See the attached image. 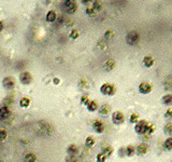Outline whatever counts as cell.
Masks as SVG:
<instances>
[{"instance_id":"cell-29","label":"cell","mask_w":172,"mask_h":162,"mask_svg":"<svg viewBox=\"0 0 172 162\" xmlns=\"http://www.w3.org/2000/svg\"><path fill=\"white\" fill-rule=\"evenodd\" d=\"M8 137V132L4 129H0V142H3Z\"/></svg>"},{"instance_id":"cell-15","label":"cell","mask_w":172,"mask_h":162,"mask_svg":"<svg viewBox=\"0 0 172 162\" xmlns=\"http://www.w3.org/2000/svg\"><path fill=\"white\" fill-rule=\"evenodd\" d=\"M136 147L134 145H128L125 147V156L127 157H132L136 154Z\"/></svg>"},{"instance_id":"cell-26","label":"cell","mask_w":172,"mask_h":162,"mask_svg":"<svg viewBox=\"0 0 172 162\" xmlns=\"http://www.w3.org/2000/svg\"><path fill=\"white\" fill-rule=\"evenodd\" d=\"M164 147H165V149L166 150H172V136L171 137H168V139L165 141V143H164Z\"/></svg>"},{"instance_id":"cell-19","label":"cell","mask_w":172,"mask_h":162,"mask_svg":"<svg viewBox=\"0 0 172 162\" xmlns=\"http://www.w3.org/2000/svg\"><path fill=\"white\" fill-rule=\"evenodd\" d=\"M19 106L22 108H28L30 106V100L28 97H22L19 100Z\"/></svg>"},{"instance_id":"cell-33","label":"cell","mask_w":172,"mask_h":162,"mask_svg":"<svg viewBox=\"0 0 172 162\" xmlns=\"http://www.w3.org/2000/svg\"><path fill=\"white\" fill-rule=\"evenodd\" d=\"M104 37H106V39H109V40H110V39H113V37H114V32H113L112 30H106Z\"/></svg>"},{"instance_id":"cell-41","label":"cell","mask_w":172,"mask_h":162,"mask_svg":"<svg viewBox=\"0 0 172 162\" xmlns=\"http://www.w3.org/2000/svg\"><path fill=\"white\" fill-rule=\"evenodd\" d=\"M0 162H1V159H0Z\"/></svg>"},{"instance_id":"cell-39","label":"cell","mask_w":172,"mask_h":162,"mask_svg":"<svg viewBox=\"0 0 172 162\" xmlns=\"http://www.w3.org/2000/svg\"><path fill=\"white\" fill-rule=\"evenodd\" d=\"M67 23H68V24H67V25H68V26H70V25H73V19H69V21L67 22Z\"/></svg>"},{"instance_id":"cell-42","label":"cell","mask_w":172,"mask_h":162,"mask_svg":"<svg viewBox=\"0 0 172 162\" xmlns=\"http://www.w3.org/2000/svg\"><path fill=\"white\" fill-rule=\"evenodd\" d=\"M171 162H172V161H171Z\"/></svg>"},{"instance_id":"cell-10","label":"cell","mask_w":172,"mask_h":162,"mask_svg":"<svg viewBox=\"0 0 172 162\" xmlns=\"http://www.w3.org/2000/svg\"><path fill=\"white\" fill-rule=\"evenodd\" d=\"M11 116V110L6 105L0 106V120H6Z\"/></svg>"},{"instance_id":"cell-11","label":"cell","mask_w":172,"mask_h":162,"mask_svg":"<svg viewBox=\"0 0 172 162\" xmlns=\"http://www.w3.org/2000/svg\"><path fill=\"white\" fill-rule=\"evenodd\" d=\"M149 150H150L149 145H147V144H145V143L140 144V145H139L138 147L136 148L137 154L140 155V156H144V155H146L147 152H149Z\"/></svg>"},{"instance_id":"cell-4","label":"cell","mask_w":172,"mask_h":162,"mask_svg":"<svg viewBox=\"0 0 172 162\" xmlns=\"http://www.w3.org/2000/svg\"><path fill=\"white\" fill-rule=\"evenodd\" d=\"M111 119H112V122L114 126H121V124H123L125 122V116H124V113L122 111L116 110L112 113Z\"/></svg>"},{"instance_id":"cell-27","label":"cell","mask_w":172,"mask_h":162,"mask_svg":"<svg viewBox=\"0 0 172 162\" xmlns=\"http://www.w3.org/2000/svg\"><path fill=\"white\" fill-rule=\"evenodd\" d=\"M106 159H108V157H106L102 151L99 152V154L97 155V157H96V160H97V162H106Z\"/></svg>"},{"instance_id":"cell-7","label":"cell","mask_w":172,"mask_h":162,"mask_svg":"<svg viewBox=\"0 0 172 162\" xmlns=\"http://www.w3.org/2000/svg\"><path fill=\"white\" fill-rule=\"evenodd\" d=\"M2 85H3L4 89L8 90V91H10V90H13V89H14V87H15L14 78L10 77V76H8V77L3 78V80H2Z\"/></svg>"},{"instance_id":"cell-23","label":"cell","mask_w":172,"mask_h":162,"mask_svg":"<svg viewBox=\"0 0 172 162\" xmlns=\"http://www.w3.org/2000/svg\"><path fill=\"white\" fill-rule=\"evenodd\" d=\"M102 152H103V154L109 158V157H111L113 155V152H114V149H113L111 146H106V147L102 149Z\"/></svg>"},{"instance_id":"cell-8","label":"cell","mask_w":172,"mask_h":162,"mask_svg":"<svg viewBox=\"0 0 172 162\" xmlns=\"http://www.w3.org/2000/svg\"><path fill=\"white\" fill-rule=\"evenodd\" d=\"M152 90H153V85H152L150 82H146V81H143V82H141L140 85H139V91H140V93H142V94L151 93Z\"/></svg>"},{"instance_id":"cell-12","label":"cell","mask_w":172,"mask_h":162,"mask_svg":"<svg viewBox=\"0 0 172 162\" xmlns=\"http://www.w3.org/2000/svg\"><path fill=\"white\" fill-rule=\"evenodd\" d=\"M86 108L89 113H95L99 109V105L96 100H89V103L86 105Z\"/></svg>"},{"instance_id":"cell-6","label":"cell","mask_w":172,"mask_h":162,"mask_svg":"<svg viewBox=\"0 0 172 162\" xmlns=\"http://www.w3.org/2000/svg\"><path fill=\"white\" fill-rule=\"evenodd\" d=\"M19 82L23 85H29L32 82V76L29 71H23L19 74Z\"/></svg>"},{"instance_id":"cell-22","label":"cell","mask_w":172,"mask_h":162,"mask_svg":"<svg viewBox=\"0 0 172 162\" xmlns=\"http://www.w3.org/2000/svg\"><path fill=\"white\" fill-rule=\"evenodd\" d=\"M95 143H96V141L93 136H87L86 137V139H85V146L86 147L91 148L94 145H95Z\"/></svg>"},{"instance_id":"cell-38","label":"cell","mask_w":172,"mask_h":162,"mask_svg":"<svg viewBox=\"0 0 172 162\" xmlns=\"http://www.w3.org/2000/svg\"><path fill=\"white\" fill-rule=\"evenodd\" d=\"M4 25H3V22L0 21V32H2V29H3Z\"/></svg>"},{"instance_id":"cell-2","label":"cell","mask_w":172,"mask_h":162,"mask_svg":"<svg viewBox=\"0 0 172 162\" xmlns=\"http://www.w3.org/2000/svg\"><path fill=\"white\" fill-rule=\"evenodd\" d=\"M140 40V35L137 30H131L126 36V42L129 45H136Z\"/></svg>"},{"instance_id":"cell-3","label":"cell","mask_w":172,"mask_h":162,"mask_svg":"<svg viewBox=\"0 0 172 162\" xmlns=\"http://www.w3.org/2000/svg\"><path fill=\"white\" fill-rule=\"evenodd\" d=\"M147 124H149V122H147L146 120H143V119L139 120V121L134 124V131H136L137 134L144 135L145 131H146V128H147Z\"/></svg>"},{"instance_id":"cell-21","label":"cell","mask_w":172,"mask_h":162,"mask_svg":"<svg viewBox=\"0 0 172 162\" xmlns=\"http://www.w3.org/2000/svg\"><path fill=\"white\" fill-rule=\"evenodd\" d=\"M25 162H36L37 161V156L34 152H28L25 155Z\"/></svg>"},{"instance_id":"cell-36","label":"cell","mask_w":172,"mask_h":162,"mask_svg":"<svg viewBox=\"0 0 172 162\" xmlns=\"http://www.w3.org/2000/svg\"><path fill=\"white\" fill-rule=\"evenodd\" d=\"M86 83H87L86 79H82L81 81H80V87H86Z\"/></svg>"},{"instance_id":"cell-25","label":"cell","mask_w":172,"mask_h":162,"mask_svg":"<svg viewBox=\"0 0 172 162\" xmlns=\"http://www.w3.org/2000/svg\"><path fill=\"white\" fill-rule=\"evenodd\" d=\"M56 19V12L55 11H49L46 14V21L47 22H54Z\"/></svg>"},{"instance_id":"cell-30","label":"cell","mask_w":172,"mask_h":162,"mask_svg":"<svg viewBox=\"0 0 172 162\" xmlns=\"http://www.w3.org/2000/svg\"><path fill=\"white\" fill-rule=\"evenodd\" d=\"M79 36H80V32H79V30H78V29H73V30H71L70 35H69V37H70L71 39H77Z\"/></svg>"},{"instance_id":"cell-34","label":"cell","mask_w":172,"mask_h":162,"mask_svg":"<svg viewBox=\"0 0 172 162\" xmlns=\"http://www.w3.org/2000/svg\"><path fill=\"white\" fill-rule=\"evenodd\" d=\"M93 6H94V8H95L97 11H99L100 9L102 8V3H101L100 1H98V0H97V1H95V2L93 3Z\"/></svg>"},{"instance_id":"cell-17","label":"cell","mask_w":172,"mask_h":162,"mask_svg":"<svg viewBox=\"0 0 172 162\" xmlns=\"http://www.w3.org/2000/svg\"><path fill=\"white\" fill-rule=\"evenodd\" d=\"M143 65L145 67H152L154 65V58L152 55H146L143 58Z\"/></svg>"},{"instance_id":"cell-31","label":"cell","mask_w":172,"mask_h":162,"mask_svg":"<svg viewBox=\"0 0 172 162\" xmlns=\"http://www.w3.org/2000/svg\"><path fill=\"white\" fill-rule=\"evenodd\" d=\"M97 12H98V11L96 10V9L94 8L93 6H88V8L86 9V13H87L88 15H95Z\"/></svg>"},{"instance_id":"cell-13","label":"cell","mask_w":172,"mask_h":162,"mask_svg":"<svg viewBox=\"0 0 172 162\" xmlns=\"http://www.w3.org/2000/svg\"><path fill=\"white\" fill-rule=\"evenodd\" d=\"M98 111H99L100 115L102 116H106L109 115V113H111V106H109L108 104H103L102 106L99 107V109H98Z\"/></svg>"},{"instance_id":"cell-24","label":"cell","mask_w":172,"mask_h":162,"mask_svg":"<svg viewBox=\"0 0 172 162\" xmlns=\"http://www.w3.org/2000/svg\"><path fill=\"white\" fill-rule=\"evenodd\" d=\"M140 120V117H139V115L137 113H132L131 115H130V117H129V122L130 123H132V124H136L137 122Z\"/></svg>"},{"instance_id":"cell-40","label":"cell","mask_w":172,"mask_h":162,"mask_svg":"<svg viewBox=\"0 0 172 162\" xmlns=\"http://www.w3.org/2000/svg\"><path fill=\"white\" fill-rule=\"evenodd\" d=\"M89 1H90V0H82V2H83V3H85V4L88 3Z\"/></svg>"},{"instance_id":"cell-20","label":"cell","mask_w":172,"mask_h":162,"mask_svg":"<svg viewBox=\"0 0 172 162\" xmlns=\"http://www.w3.org/2000/svg\"><path fill=\"white\" fill-rule=\"evenodd\" d=\"M155 130H156L155 124L150 123V122H149V124H147V128H146V131H145V134L144 135H145V136H150V135H152L154 132H155Z\"/></svg>"},{"instance_id":"cell-1","label":"cell","mask_w":172,"mask_h":162,"mask_svg":"<svg viewBox=\"0 0 172 162\" xmlns=\"http://www.w3.org/2000/svg\"><path fill=\"white\" fill-rule=\"evenodd\" d=\"M116 87H115L113 83H109L106 82L100 87V93L102 95H106V96H113L115 95L116 93Z\"/></svg>"},{"instance_id":"cell-14","label":"cell","mask_w":172,"mask_h":162,"mask_svg":"<svg viewBox=\"0 0 172 162\" xmlns=\"http://www.w3.org/2000/svg\"><path fill=\"white\" fill-rule=\"evenodd\" d=\"M78 152H79V148L74 144H71V145H69L67 147V154L70 155V156H75Z\"/></svg>"},{"instance_id":"cell-35","label":"cell","mask_w":172,"mask_h":162,"mask_svg":"<svg viewBox=\"0 0 172 162\" xmlns=\"http://www.w3.org/2000/svg\"><path fill=\"white\" fill-rule=\"evenodd\" d=\"M165 117L169 118V119H172V108H169L168 110L166 111V113H165Z\"/></svg>"},{"instance_id":"cell-18","label":"cell","mask_w":172,"mask_h":162,"mask_svg":"<svg viewBox=\"0 0 172 162\" xmlns=\"http://www.w3.org/2000/svg\"><path fill=\"white\" fill-rule=\"evenodd\" d=\"M162 103L166 106H171L172 105V94L168 93L162 97Z\"/></svg>"},{"instance_id":"cell-9","label":"cell","mask_w":172,"mask_h":162,"mask_svg":"<svg viewBox=\"0 0 172 162\" xmlns=\"http://www.w3.org/2000/svg\"><path fill=\"white\" fill-rule=\"evenodd\" d=\"M65 9L68 13H74L77 11V1L75 0H65Z\"/></svg>"},{"instance_id":"cell-32","label":"cell","mask_w":172,"mask_h":162,"mask_svg":"<svg viewBox=\"0 0 172 162\" xmlns=\"http://www.w3.org/2000/svg\"><path fill=\"white\" fill-rule=\"evenodd\" d=\"M89 100H89V97L87 95H82L81 96V104L82 105H85V106H86V105L89 103Z\"/></svg>"},{"instance_id":"cell-37","label":"cell","mask_w":172,"mask_h":162,"mask_svg":"<svg viewBox=\"0 0 172 162\" xmlns=\"http://www.w3.org/2000/svg\"><path fill=\"white\" fill-rule=\"evenodd\" d=\"M53 82H54V84H59V82H60V80L58 79V78H54V80H53Z\"/></svg>"},{"instance_id":"cell-5","label":"cell","mask_w":172,"mask_h":162,"mask_svg":"<svg viewBox=\"0 0 172 162\" xmlns=\"http://www.w3.org/2000/svg\"><path fill=\"white\" fill-rule=\"evenodd\" d=\"M91 128L95 131L97 134H102V133L106 131V126L101 120H94L93 123H91Z\"/></svg>"},{"instance_id":"cell-28","label":"cell","mask_w":172,"mask_h":162,"mask_svg":"<svg viewBox=\"0 0 172 162\" xmlns=\"http://www.w3.org/2000/svg\"><path fill=\"white\" fill-rule=\"evenodd\" d=\"M164 132L167 135H172V123H167L164 128Z\"/></svg>"},{"instance_id":"cell-16","label":"cell","mask_w":172,"mask_h":162,"mask_svg":"<svg viewBox=\"0 0 172 162\" xmlns=\"http://www.w3.org/2000/svg\"><path fill=\"white\" fill-rule=\"evenodd\" d=\"M114 67H115V61H113V60H108L103 64V68H104V70H106V71L113 70V69H114Z\"/></svg>"}]
</instances>
